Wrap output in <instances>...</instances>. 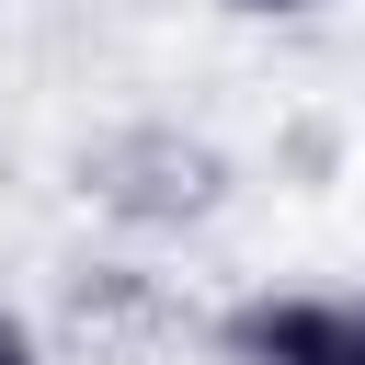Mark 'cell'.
I'll list each match as a JSON object with an SVG mask.
<instances>
[{"mask_svg": "<svg viewBox=\"0 0 365 365\" xmlns=\"http://www.w3.org/2000/svg\"><path fill=\"white\" fill-rule=\"evenodd\" d=\"M228 365H365V297H251L228 308Z\"/></svg>", "mask_w": 365, "mask_h": 365, "instance_id": "1", "label": "cell"}, {"mask_svg": "<svg viewBox=\"0 0 365 365\" xmlns=\"http://www.w3.org/2000/svg\"><path fill=\"white\" fill-rule=\"evenodd\" d=\"M0 365H46V354H34V319H23V308H0Z\"/></svg>", "mask_w": 365, "mask_h": 365, "instance_id": "2", "label": "cell"}, {"mask_svg": "<svg viewBox=\"0 0 365 365\" xmlns=\"http://www.w3.org/2000/svg\"><path fill=\"white\" fill-rule=\"evenodd\" d=\"M251 11H308V0H251Z\"/></svg>", "mask_w": 365, "mask_h": 365, "instance_id": "3", "label": "cell"}]
</instances>
